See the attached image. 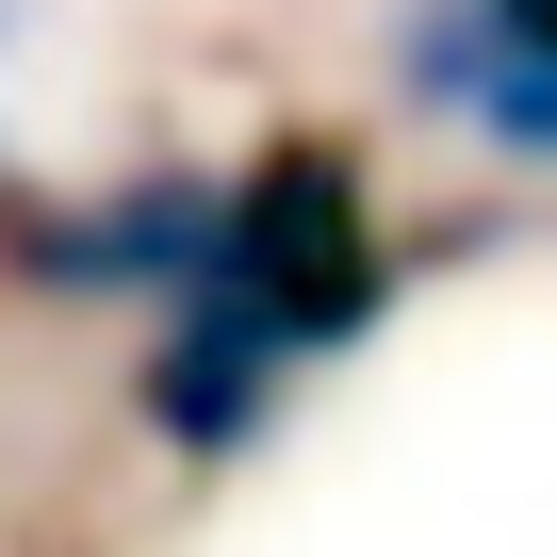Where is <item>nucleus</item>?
Returning a JSON list of instances; mask_svg holds the SVG:
<instances>
[{"instance_id":"obj_1","label":"nucleus","mask_w":557,"mask_h":557,"mask_svg":"<svg viewBox=\"0 0 557 557\" xmlns=\"http://www.w3.org/2000/svg\"><path fill=\"white\" fill-rule=\"evenodd\" d=\"M213 278L296 345V361H329V345H361L377 329V213H361V164L329 148V132H278L246 181H213Z\"/></svg>"},{"instance_id":"obj_2","label":"nucleus","mask_w":557,"mask_h":557,"mask_svg":"<svg viewBox=\"0 0 557 557\" xmlns=\"http://www.w3.org/2000/svg\"><path fill=\"white\" fill-rule=\"evenodd\" d=\"M394 83H410V115H443V132H475L508 164H557V50L508 0H410L394 17Z\"/></svg>"},{"instance_id":"obj_3","label":"nucleus","mask_w":557,"mask_h":557,"mask_svg":"<svg viewBox=\"0 0 557 557\" xmlns=\"http://www.w3.org/2000/svg\"><path fill=\"white\" fill-rule=\"evenodd\" d=\"M278 377H296V345H278V329L230 296V278H197V296H164V329H148V377H132V410H148V443H181V459H230V443H262Z\"/></svg>"},{"instance_id":"obj_4","label":"nucleus","mask_w":557,"mask_h":557,"mask_svg":"<svg viewBox=\"0 0 557 557\" xmlns=\"http://www.w3.org/2000/svg\"><path fill=\"white\" fill-rule=\"evenodd\" d=\"M17 262L66 278V296H197L213 278V181H115V197H50L17 213Z\"/></svg>"},{"instance_id":"obj_5","label":"nucleus","mask_w":557,"mask_h":557,"mask_svg":"<svg viewBox=\"0 0 557 557\" xmlns=\"http://www.w3.org/2000/svg\"><path fill=\"white\" fill-rule=\"evenodd\" d=\"M508 17H524V34H541V50H557V0H508Z\"/></svg>"}]
</instances>
